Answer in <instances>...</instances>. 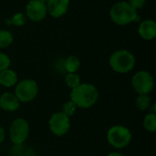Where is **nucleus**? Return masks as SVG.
Returning <instances> with one entry per match:
<instances>
[{
	"label": "nucleus",
	"mask_w": 156,
	"mask_h": 156,
	"mask_svg": "<svg viewBox=\"0 0 156 156\" xmlns=\"http://www.w3.org/2000/svg\"><path fill=\"white\" fill-rule=\"evenodd\" d=\"M9 134L15 145L23 144L29 134V124L23 118L14 120L9 128Z\"/></svg>",
	"instance_id": "7"
},
{
	"label": "nucleus",
	"mask_w": 156,
	"mask_h": 156,
	"mask_svg": "<svg viewBox=\"0 0 156 156\" xmlns=\"http://www.w3.org/2000/svg\"><path fill=\"white\" fill-rule=\"evenodd\" d=\"M139 35L145 40H152L156 37V23L153 19H145L140 23Z\"/></svg>",
	"instance_id": "11"
},
{
	"label": "nucleus",
	"mask_w": 156,
	"mask_h": 156,
	"mask_svg": "<svg viewBox=\"0 0 156 156\" xmlns=\"http://www.w3.org/2000/svg\"><path fill=\"white\" fill-rule=\"evenodd\" d=\"M151 105V99L147 94H141L136 100V106L141 111L147 110Z\"/></svg>",
	"instance_id": "18"
},
{
	"label": "nucleus",
	"mask_w": 156,
	"mask_h": 156,
	"mask_svg": "<svg viewBox=\"0 0 156 156\" xmlns=\"http://www.w3.org/2000/svg\"><path fill=\"white\" fill-rule=\"evenodd\" d=\"M109 64L115 72L127 73L134 68L135 58L129 50L120 49L112 54Z\"/></svg>",
	"instance_id": "3"
},
{
	"label": "nucleus",
	"mask_w": 156,
	"mask_h": 156,
	"mask_svg": "<svg viewBox=\"0 0 156 156\" xmlns=\"http://www.w3.org/2000/svg\"><path fill=\"white\" fill-rule=\"evenodd\" d=\"M107 140L114 148L122 149L128 146L131 143L132 133L127 127L122 125H115L109 129L107 133Z\"/></svg>",
	"instance_id": "4"
},
{
	"label": "nucleus",
	"mask_w": 156,
	"mask_h": 156,
	"mask_svg": "<svg viewBox=\"0 0 156 156\" xmlns=\"http://www.w3.org/2000/svg\"><path fill=\"white\" fill-rule=\"evenodd\" d=\"M145 2H146V0H128V3L133 7H134L136 10L140 9V8H143L144 4H145Z\"/></svg>",
	"instance_id": "23"
},
{
	"label": "nucleus",
	"mask_w": 156,
	"mask_h": 156,
	"mask_svg": "<svg viewBox=\"0 0 156 156\" xmlns=\"http://www.w3.org/2000/svg\"><path fill=\"white\" fill-rule=\"evenodd\" d=\"M80 67V61L76 56H69L64 61V68L69 73H76Z\"/></svg>",
	"instance_id": "14"
},
{
	"label": "nucleus",
	"mask_w": 156,
	"mask_h": 156,
	"mask_svg": "<svg viewBox=\"0 0 156 156\" xmlns=\"http://www.w3.org/2000/svg\"><path fill=\"white\" fill-rule=\"evenodd\" d=\"M26 23H27V16L24 13H21V12L16 13L10 19V24L16 26V27H22Z\"/></svg>",
	"instance_id": "20"
},
{
	"label": "nucleus",
	"mask_w": 156,
	"mask_h": 156,
	"mask_svg": "<svg viewBox=\"0 0 156 156\" xmlns=\"http://www.w3.org/2000/svg\"><path fill=\"white\" fill-rule=\"evenodd\" d=\"M10 156H36L32 148L26 146L23 144L15 145V147L11 151Z\"/></svg>",
	"instance_id": "15"
},
{
	"label": "nucleus",
	"mask_w": 156,
	"mask_h": 156,
	"mask_svg": "<svg viewBox=\"0 0 156 156\" xmlns=\"http://www.w3.org/2000/svg\"><path fill=\"white\" fill-rule=\"evenodd\" d=\"M10 63L11 61L9 57L5 53H0V72L7 69L10 66Z\"/></svg>",
	"instance_id": "22"
},
{
	"label": "nucleus",
	"mask_w": 156,
	"mask_h": 156,
	"mask_svg": "<svg viewBox=\"0 0 156 156\" xmlns=\"http://www.w3.org/2000/svg\"><path fill=\"white\" fill-rule=\"evenodd\" d=\"M77 106L75 105V103L71 101H67L64 103L63 107H62V112L64 114H66L68 117H70L71 115L74 114V112H76Z\"/></svg>",
	"instance_id": "21"
},
{
	"label": "nucleus",
	"mask_w": 156,
	"mask_h": 156,
	"mask_svg": "<svg viewBox=\"0 0 156 156\" xmlns=\"http://www.w3.org/2000/svg\"><path fill=\"white\" fill-rule=\"evenodd\" d=\"M144 128L151 133L155 132L156 130V114L154 112L149 113L145 116L144 120Z\"/></svg>",
	"instance_id": "16"
},
{
	"label": "nucleus",
	"mask_w": 156,
	"mask_h": 156,
	"mask_svg": "<svg viewBox=\"0 0 156 156\" xmlns=\"http://www.w3.org/2000/svg\"><path fill=\"white\" fill-rule=\"evenodd\" d=\"M13 35L8 30H0V48H6L13 42Z\"/></svg>",
	"instance_id": "17"
},
{
	"label": "nucleus",
	"mask_w": 156,
	"mask_h": 156,
	"mask_svg": "<svg viewBox=\"0 0 156 156\" xmlns=\"http://www.w3.org/2000/svg\"><path fill=\"white\" fill-rule=\"evenodd\" d=\"M0 108L6 112H15L19 108V101L15 94L5 92L0 96Z\"/></svg>",
	"instance_id": "12"
},
{
	"label": "nucleus",
	"mask_w": 156,
	"mask_h": 156,
	"mask_svg": "<svg viewBox=\"0 0 156 156\" xmlns=\"http://www.w3.org/2000/svg\"><path fill=\"white\" fill-rule=\"evenodd\" d=\"M48 124L50 132L54 135L63 136L69 132L70 128L69 117H68L62 112H56L50 117Z\"/></svg>",
	"instance_id": "8"
},
{
	"label": "nucleus",
	"mask_w": 156,
	"mask_h": 156,
	"mask_svg": "<svg viewBox=\"0 0 156 156\" xmlns=\"http://www.w3.org/2000/svg\"><path fill=\"white\" fill-rule=\"evenodd\" d=\"M108 156H123L122 154H120V153H116V152H114V153H111L110 154H108Z\"/></svg>",
	"instance_id": "25"
},
{
	"label": "nucleus",
	"mask_w": 156,
	"mask_h": 156,
	"mask_svg": "<svg viewBox=\"0 0 156 156\" xmlns=\"http://www.w3.org/2000/svg\"><path fill=\"white\" fill-rule=\"evenodd\" d=\"M40 1H42V2H44V3H47V2H48V0H40Z\"/></svg>",
	"instance_id": "26"
},
{
	"label": "nucleus",
	"mask_w": 156,
	"mask_h": 156,
	"mask_svg": "<svg viewBox=\"0 0 156 156\" xmlns=\"http://www.w3.org/2000/svg\"><path fill=\"white\" fill-rule=\"evenodd\" d=\"M110 17L113 23L120 26H125L132 22H139L141 19L137 10L126 1L114 4L110 10Z\"/></svg>",
	"instance_id": "2"
},
{
	"label": "nucleus",
	"mask_w": 156,
	"mask_h": 156,
	"mask_svg": "<svg viewBox=\"0 0 156 156\" xmlns=\"http://www.w3.org/2000/svg\"><path fill=\"white\" fill-rule=\"evenodd\" d=\"M5 131L4 129L0 126V144L4 142L5 140Z\"/></svg>",
	"instance_id": "24"
},
{
	"label": "nucleus",
	"mask_w": 156,
	"mask_h": 156,
	"mask_svg": "<svg viewBox=\"0 0 156 156\" xmlns=\"http://www.w3.org/2000/svg\"><path fill=\"white\" fill-rule=\"evenodd\" d=\"M17 82V75L12 69H5L0 72V84L4 87L9 88L16 85Z\"/></svg>",
	"instance_id": "13"
},
{
	"label": "nucleus",
	"mask_w": 156,
	"mask_h": 156,
	"mask_svg": "<svg viewBox=\"0 0 156 156\" xmlns=\"http://www.w3.org/2000/svg\"><path fill=\"white\" fill-rule=\"evenodd\" d=\"M48 14L46 3L40 0H30L26 7V16L34 22L42 21Z\"/></svg>",
	"instance_id": "9"
},
{
	"label": "nucleus",
	"mask_w": 156,
	"mask_h": 156,
	"mask_svg": "<svg viewBox=\"0 0 156 156\" xmlns=\"http://www.w3.org/2000/svg\"><path fill=\"white\" fill-rule=\"evenodd\" d=\"M38 93V86L33 80H23L16 86L15 95L19 101L29 102L33 101Z\"/></svg>",
	"instance_id": "5"
},
{
	"label": "nucleus",
	"mask_w": 156,
	"mask_h": 156,
	"mask_svg": "<svg viewBox=\"0 0 156 156\" xmlns=\"http://www.w3.org/2000/svg\"><path fill=\"white\" fill-rule=\"evenodd\" d=\"M46 5L48 14L52 17L58 18L67 13L69 5V0H48Z\"/></svg>",
	"instance_id": "10"
},
{
	"label": "nucleus",
	"mask_w": 156,
	"mask_h": 156,
	"mask_svg": "<svg viewBox=\"0 0 156 156\" xmlns=\"http://www.w3.org/2000/svg\"><path fill=\"white\" fill-rule=\"evenodd\" d=\"M65 81H66L67 86L72 90V89L78 87L80 84V78L76 73H69L66 76Z\"/></svg>",
	"instance_id": "19"
},
{
	"label": "nucleus",
	"mask_w": 156,
	"mask_h": 156,
	"mask_svg": "<svg viewBox=\"0 0 156 156\" xmlns=\"http://www.w3.org/2000/svg\"><path fill=\"white\" fill-rule=\"evenodd\" d=\"M132 85L133 90L139 94H149L154 87V80L152 74L146 70H140L134 74L132 80Z\"/></svg>",
	"instance_id": "6"
},
{
	"label": "nucleus",
	"mask_w": 156,
	"mask_h": 156,
	"mask_svg": "<svg viewBox=\"0 0 156 156\" xmlns=\"http://www.w3.org/2000/svg\"><path fill=\"white\" fill-rule=\"evenodd\" d=\"M71 101L81 109L92 107L99 99V90L90 83H80L78 87L72 89L70 92Z\"/></svg>",
	"instance_id": "1"
}]
</instances>
